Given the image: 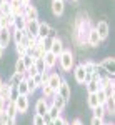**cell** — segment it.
I'll return each mask as SVG.
<instances>
[{
    "label": "cell",
    "instance_id": "cell-1",
    "mask_svg": "<svg viewBox=\"0 0 115 125\" xmlns=\"http://www.w3.org/2000/svg\"><path fill=\"white\" fill-rule=\"evenodd\" d=\"M90 29H92V23H90V20L84 19V17H78L75 22V40L78 42V43H87V37H88V32H90Z\"/></svg>",
    "mask_w": 115,
    "mask_h": 125
},
{
    "label": "cell",
    "instance_id": "cell-2",
    "mask_svg": "<svg viewBox=\"0 0 115 125\" xmlns=\"http://www.w3.org/2000/svg\"><path fill=\"white\" fill-rule=\"evenodd\" d=\"M57 63H58V67L62 68V72H70L72 68L75 67V57H73L72 50H67L65 48L57 57Z\"/></svg>",
    "mask_w": 115,
    "mask_h": 125
},
{
    "label": "cell",
    "instance_id": "cell-3",
    "mask_svg": "<svg viewBox=\"0 0 115 125\" xmlns=\"http://www.w3.org/2000/svg\"><path fill=\"white\" fill-rule=\"evenodd\" d=\"M15 108H17V114H25L30 107V102H29V95H19L15 98Z\"/></svg>",
    "mask_w": 115,
    "mask_h": 125
},
{
    "label": "cell",
    "instance_id": "cell-4",
    "mask_svg": "<svg viewBox=\"0 0 115 125\" xmlns=\"http://www.w3.org/2000/svg\"><path fill=\"white\" fill-rule=\"evenodd\" d=\"M94 29L97 30V33H98V37H100V40L104 42V40L108 39V33H110V29H108V23H107L105 20H100L98 23H97Z\"/></svg>",
    "mask_w": 115,
    "mask_h": 125
},
{
    "label": "cell",
    "instance_id": "cell-5",
    "mask_svg": "<svg viewBox=\"0 0 115 125\" xmlns=\"http://www.w3.org/2000/svg\"><path fill=\"white\" fill-rule=\"evenodd\" d=\"M48 105H50V104H48L47 98H45V97H40L37 102H35V115L43 117L48 112Z\"/></svg>",
    "mask_w": 115,
    "mask_h": 125
},
{
    "label": "cell",
    "instance_id": "cell-6",
    "mask_svg": "<svg viewBox=\"0 0 115 125\" xmlns=\"http://www.w3.org/2000/svg\"><path fill=\"white\" fill-rule=\"evenodd\" d=\"M72 70H73V78H75L77 83L85 85V68H84V65L78 63V65H75Z\"/></svg>",
    "mask_w": 115,
    "mask_h": 125
},
{
    "label": "cell",
    "instance_id": "cell-7",
    "mask_svg": "<svg viewBox=\"0 0 115 125\" xmlns=\"http://www.w3.org/2000/svg\"><path fill=\"white\" fill-rule=\"evenodd\" d=\"M57 95H60L65 102H68L70 100V95H72V90H70V85H68L65 80H62V83H60V87H58L57 90Z\"/></svg>",
    "mask_w": 115,
    "mask_h": 125
},
{
    "label": "cell",
    "instance_id": "cell-8",
    "mask_svg": "<svg viewBox=\"0 0 115 125\" xmlns=\"http://www.w3.org/2000/svg\"><path fill=\"white\" fill-rule=\"evenodd\" d=\"M62 80L63 78L60 77L58 73H48V80H47V83H48V87L57 94V90H58V87H60V83H62Z\"/></svg>",
    "mask_w": 115,
    "mask_h": 125
},
{
    "label": "cell",
    "instance_id": "cell-9",
    "mask_svg": "<svg viewBox=\"0 0 115 125\" xmlns=\"http://www.w3.org/2000/svg\"><path fill=\"white\" fill-rule=\"evenodd\" d=\"M102 43V40H100V37H98V33H97V30L92 27L90 29V32H88V37H87V45H90V47H98Z\"/></svg>",
    "mask_w": 115,
    "mask_h": 125
},
{
    "label": "cell",
    "instance_id": "cell-10",
    "mask_svg": "<svg viewBox=\"0 0 115 125\" xmlns=\"http://www.w3.org/2000/svg\"><path fill=\"white\" fill-rule=\"evenodd\" d=\"M25 35H29V37H37V32H38V20H30L25 23Z\"/></svg>",
    "mask_w": 115,
    "mask_h": 125
},
{
    "label": "cell",
    "instance_id": "cell-11",
    "mask_svg": "<svg viewBox=\"0 0 115 125\" xmlns=\"http://www.w3.org/2000/svg\"><path fill=\"white\" fill-rule=\"evenodd\" d=\"M10 42H12V30L10 29H0V47L7 48Z\"/></svg>",
    "mask_w": 115,
    "mask_h": 125
},
{
    "label": "cell",
    "instance_id": "cell-12",
    "mask_svg": "<svg viewBox=\"0 0 115 125\" xmlns=\"http://www.w3.org/2000/svg\"><path fill=\"white\" fill-rule=\"evenodd\" d=\"M63 50H65V47H63V42H62V39H53L52 40V45H50V50H48V52H52V53H53V55H60V53H62V52H63Z\"/></svg>",
    "mask_w": 115,
    "mask_h": 125
},
{
    "label": "cell",
    "instance_id": "cell-13",
    "mask_svg": "<svg viewBox=\"0 0 115 125\" xmlns=\"http://www.w3.org/2000/svg\"><path fill=\"white\" fill-rule=\"evenodd\" d=\"M42 58H43V62H45V68H47V70H52V68L57 65V55H53L52 52H45Z\"/></svg>",
    "mask_w": 115,
    "mask_h": 125
},
{
    "label": "cell",
    "instance_id": "cell-14",
    "mask_svg": "<svg viewBox=\"0 0 115 125\" xmlns=\"http://www.w3.org/2000/svg\"><path fill=\"white\" fill-rule=\"evenodd\" d=\"M23 17H25L27 22H30V20H38V10L33 5H29V7L23 9Z\"/></svg>",
    "mask_w": 115,
    "mask_h": 125
},
{
    "label": "cell",
    "instance_id": "cell-15",
    "mask_svg": "<svg viewBox=\"0 0 115 125\" xmlns=\"http://www.w3.org/2000/svg\"><path fill=\"white\" fill-rule=\"evenodd\" d=\"M63 10H65L63 0H53V2H52V13H53L55 17H60V15L63 13Z\"/></svg>",
    "mask_w": 115,
    "mask_h": 125
},
{
    "label": "cell",
    "instance_id": "cell-16",
    "mask_svg": "<svg viewBox=\"0 0 115 125\" xmlns=\"http://www.w3.org/2000/svg\"><path fill=\"white\" fill-rule=\"evenodd\" d=\"M48 30H50V25L47 22H38V32H37V39L38 40H43L47 39L48 35Z\"/></svg>",
    "mask_w": 115,
    "mask_h": 125
},
{
    "label": "cell",
    "instance_id": "cell-17",
    "mask_svg": "<svg viewBox=\"0 0 115 125\" xmlns=\"http://www.w3.org/2000/svg\"><path fill=\"white\" fill-rule=\"evenodd\" d=\"M114 98H115V95L107 97L105 104H104V108H105V112H107V114H110V115H114V112H115V102H114Z\"/></svg>",
    "mask_w": 115,
    "mask_h": 125
},
{
    "label": "cell",
    "instance_id": "cell-18",
    "mask_svg": "<svg viewBox=\"0 0 115 125\" xmlns=\"http://www.w3.org/2000/svg\"><path fill=\"white\" fill-rule=\"evenodd\" d=\"M52 105H53V107H57L58 110L62 112V110L65 108V105H67V102H65V100H63V98H62L60 95H57V94H55V95L52 97Z\"/></svg>",
    "mask_w": 115,
    "mask_h": 125
},
{
    "label": "cell",
    "instance_id": "cell-19",
    "mask_svg": "<svg viewBox=\"0 0 115 125\" xmlns=\"http://www.w3.org/2000/svg\"><path fill=\"white\" fill-rule=\"evenodd\" d=\"M25 23H27L25 17L23 15H19V17H15V20H13V27L12 29L13 30H23L25 29Z\"/></svg>",
    "mask_w": 115,
    "mask_h": 125
},
{
    "label": "cell",
    "instance_id": "cell-20",
    "mask_svg": "<svg viewBox=\"0 0 115 125\" xmlns=\"http://www.w3.org/2000/svg\"><path fill=\"white\" fill-rule=\"evenodd\" d=\"M60 114H62V112L58 110L57 107H53L52 104L48 105V112H47V117L50 118V120H52V122H53V120H57L58 117H60Z\"/></svg>",
    "mask_w": 115,
    "mask_h": 125
},
{
    "label": "cell",
    "instance_id": "cell-21",
    "mask_svg": "<svg viewBox=\"0 0 115 125\" xmlns=\"http://www.w3.org/2000/svg\"><path fill=\"white\" fill-rule=\"evenodd\" d=\"M12 9H10V0H0V15H10Z\"/></svg>",
    "mask_w": 115,
    "mask_h": 125
},
{
    "label": "cell",
    "instance_id": "cell-22",
    "mask_svg": "<svg viewBox=\"0 0 115 125\" xmlns=\"http://www.w3.org/2000/svg\"><path fill=\"white\" fill-rule=\"evenodd\" d=\"M17 92H19V95H30L29 85H27V80H25V77L22 78V82L17 85Z\"/></svg>",
    "mask_w": 115,
    "mask_h": 125
},
{
    "label": "cell",
    "instance_id": "cell-23",
    "mask_svg": "<svg viewBox=\"0 0 115 125\" xmlns=\"http://www.w3.org/2000/svg\"><path fill=\"white\" fill-rule=\"evenodd\" d=\"M33 67L37 68L38 73H45V72H48L47 68H45V62H43V58H33Z\"/></svg>",
    "mask_w": 115,
    "mask_h": 125
},
{
    "label": "cell",
    "instance_id": "cell-24",
    "mask_svg": "<svg viewBox=\"0 0 115 125\" xmlns=\"http://www.w3.org/2000/svg\"><path fill=\"white\" fill-rule=\"evenodd\" d=\"M3 112H7L9 117H17V108H15V104L13 102H5V108Z\"/></svg>",
    "mask_w": 115,
    "mask_h": 125
},
{
    "label": "cell",
    "instance_id": "cell-25",
    "mask_svg": "<svg viewBox=\"0 0 115 125\" xmlns=\"http://www.w3.org/2000/svg\"><path fill=\"white\" fill-rule=\"evenodd\" d=\"M40 88H42V94H43L42 97H45L47 100H48V98H52V97L55 95V92H53V90H52V88L48 87L47 82H45V83H42V87H40Z\"/></svg>",
    "mask_w": 115,
    "mask_h": 125
},
{
    "label": "cell",
    "instance_id": "cell-26",
    "mask_svg": "<svg viewBox=\"0 0 115 125\" xmlns=\"http://www.w3.org/2000/svg\"><path fill=\"white\" fill-rule=\"evenodd\" d=\"M23 77H25V75H20V73H15V72H13V73H12V77H10V80L7 82V83H9L10 87H17L20 82H22V78H23Z\"/></svg>",
    "mask_w": 115,
    "mask_h": 125
},
{
    "label": "cell",
    "instance_id": "cell-27",
    "mask_svg": "<svg viewBox=\"0 0 115 125\" xmlns=\"http://www.w3.org/2000/svg\"><path fill=\"white\" fill-rule=\"evenodd\" d=\"M23 37H25V32L23 30H13L12 32V40L15 42V45H19L20 42L23 40Z\"/></svg>",
    "mask_w": 115,
    "mask_h": 125
},
{
    "label": "cell",
    "instance_id": "cell-28",
    "mask_svg": "<svg viewBox=\"0 0 115 125\" xmlns=\"http://www.w3.org/2000/svg\"><path fill=\"white\" fill-rule=\"evenodd\" d=\"M98 85H100V82H97V80H90V82H87L85 83V88L88 94H95L97 90H98Z\"/></svg>",
    "mask_w": 115,
    "mask_h": 125
},
{
    "label": "cell",
    "instance_id": "cell-29",
    "mask_svg": "<svg viewBox=\"0 0 115 125\" xmlns=\"http://www.w3.org/2000/svg\"><path fill=\"white\" fill-rule=\"evenodd\" d=\"M25 72H27V68H25V63H23V60L19 57V60L15 62V73H20V75H25Z\"/></svg>",
    "mask_w": 115,
    "mask_h": 125
},
{
    "label": "cell",
    "instance_id": "cell-30",
    "mask_svg": "<svg viewBox=\"0 0 115 125\" xmlns=\"http://www.w3.org/2000/svg\"><path fill=\"white\" fill-rule=\"evenodd\" d=\"M107 115V112H105V108H104V105H97L95 108H94V117H97V118H105Z\"/></svg>",
    "mask_w": 115,
    "mask_h": 125
},
{
    "label": "cell",
    "instance_id": "cell-31",
    "mask_svg": "<svg viewBox=\"0 0 115 125\" xmlns=\"http://www.w3.org/2000/svg\"><path fill=\"white\" fill-rule=\"evenodd\" d=\"M10 88H12V87H10L9 83H3V85H2V88H0V97H2V98H3L5 102L9 100V95H10Z\"/></svg>",
    "mask_w": 115,
    "mask_h": 125
},
{
    "label": "cell",
    "instance_id": "cell-32",
    "mask_svg": "<svg viewBox=\"0 0 115 125\" xmlns=\"http://www.w3.org/2000/svg\"><path fill=\"white\" fill-rule=\"evenodd\" d=\"M87 105L90 107L92 110H94V108L98 105V100H97V95H95V94H88V98H87Z\"/></svg>",
    "mask_w": 115,
    "mask_h": 125
},
{
    "label": "cell",
    "instance_id": "cell-33",
    "mask_svg": "<svg viewBox=\"0 0 115 125\" xmlns=\"http://www.w3.org/2000/svg\"><path fill=\"white\" fill-rule=\"evenodd\" d=\"M15 50H17V53H19V57H25V55H29V50L23 47L22 43H19V45H15Z\"/></svg>",
    "mask_w": 115,
    "mask_h": 125
},
{
    "label": "cell",
    "instance_id": "cell-34",
    "mask_svg": "<svg viewBox=\"0 0 115 125\" xmlns=\"http://www.w3.org/2000/svg\"><path fill=\"white\" fill-rule=\"evenodd\" d=\"M0 29H10L9 15H0Z\"/></svg>",
    "mask_w": 115,
    "mask_h": 125
},
{
    "label": "cell",
    "instance_id": "cell-35",
    "mask_svg": "<svg viewBox=\"0 0 115 125\" xmlns=\"http://www.w3.org/2000/svg\"><path fill=\"white\" fill-rule=\"evenodd\" d=\"M19 97V92H17V87H12L10 88V95H9V100L7 102H15V98Z\"/></svg>",
    "mask_w": 115,
    "mask_h": 125
},
{
    "label": "cell",
    "instance_id": "cell-36",
    "mask_svg": "<svg viewBox=\"0 0 115 125\" xmlns=\"http://www.w3.org/2000/svg\"><path fill=\"white\" fill-rule=\"evenodd\" d=\"M22 60H23V63H25V68H29L33 65V57L32 55H25V57H22Z\"/></svg>",
    "mask_w": 115,
    "mask_h": 125
},
{
    "label": "cell",
    "instance_id": "cell-37",
    "mask_svg": "<svg viewBox=\"0 0 115 125\" xmlns=\"http://www.w3.org/2000/svg\"><path fill=\"white\" fill-rule=\"evenodd\" d=\"M33 82H35L37 88H40V87H42V83H43V77H42V73H37V75L33 77Z\"/></svg>",
    "mask_w": 115,
    "mask_h": 125
},
{
    "label": "cell",
    "instance_id": "cell-38",
    "mask_svg": "<svg viewBox=\"0 0 115 125\" xmlns=\"http://www.w3.org/2000/svg\"><path fill=\"white\" fill-rule=\"evenodd\" d=\"M33 125H45V120L42 115H33Z\"/></svg>",
    "mask_w": 115,
    "mask_h": 125
},
{
    "label": "cell",
    "instance_id": "cell-39",
    "mask_svg": "<svg viewBox=\"0 0 115 125\" xmlns=\"http://www.w3.org/2000/svg\"><path fill=\"white\" fill-rule=\"evenodd\" d=\"M90 125H105V122H104L102 118H97V117H92V120H90Z\"/></svg>",
    "mask_w": 115,
    "mask_h": 125
},
{
    "label": "cell",
    "instance_id": "cell-40",
    "mask_svg": "<svg viewBox=\"0 0 115 125\" xmlns=\"http://www.w3.org/2000/svg\"><path fill=\"white\" fill-rule=\"evenodd\" d=\"M47 37H48V39H52V40H53V39H57V37H58V35H57V30L50 27V30H48V35H47Z\"/></svg>",
    "mask_w": 115,
    "mask_h": 125
},
{
    "label": "cell",
    "instance_id": "cell-41",
    "mask_svg": "<svg viewBox=\"0 0 115 125\" xmlns=\"http://www.w3.org/2000/svg\"><path fill=\"white\" fill-rule=\"evenodd\" d=\"M7 118H9V115H7V112H0V125H5V122H7Z\"/></svg>",
    "mask_w": 115,
    "mask_h": 125
},
{
    "label": "cell",
    "instance_id": "cell-42",
    "mask_svg": "<svg viewBox=\"0 0 115 125\" xmlns=\"http://www.w3.org/2000/svg\"><path fill=\"white\" fill-rule=\"evenodd\" d=\"M65 122H67V120H65V118H63L62 115H60V117L57 118V120H53V122H52V125H63Z\"/></svg>",
    "mask_w": 115,
    "mask_h": 125
},
{
    "label": "cell",
    "instance_id": "cell-43",
    "mask_svg": "<svg viewBox=\"0 0 115 125\" xmlns=\"http://www.w3.org/2000/svg\"><path fill=\"white\" fill-rule=\"evenodd\" d=\"M5 125H17V118H15V117H9L7 122H5Z\"/></svg>",
    "mask_w": 115,
    "mask_h": 125
},
{
    "label": "cell",
    "instance_id": "cell-44",
    "mask_svg": "<svg viewBox=\"0 0 115 125\" xmlns=\"http://www.w3.org/2000/svg\"><path fill=\"white\" fill-rule=\"evenodd\" d=\"M3 108H5V100L0 97V112H3Z\"/></svg>",
    "mask_w": 115,
    "mask_h": 125
},
{
    "label": "cell",
    "instance_id": "cell-45",
    "mask_svg": "<svg viewBox=\"0 0 115 125\" xmlns=\"http://www.w3.org/2000/svg\"><path fill=\"white\" fill-rule=\"evenodd\" d=\"M72 125H84V124H82V120H80V118H75V120L72 122Z\"/></svg>",
    "mask_w": 115,
    "mask_h": 125
},
{
    "label": "cell",
    "instance_id": "cell-46",
    "mask_svg": "<svg viewBox=\"0 0 115 125\" xmlns=\"http://www.w3.org/2000/svg\"><path fill=\"white\" fill-rule=\"evenodd\" d=\"M3 52H5V48H3V47H0V58L3 57Z\"/></svg>",
    "mask_w": 115,
    "mask_h": 125
},
{
    "label": "cell",
    "instance_id": "cell-47",
    "mask_svg": "<svg viewBox=\"0 0 115 125\" xmlns=\"http://www.w3.org/2000/svg\"><path fill=\"white\" fill-rule=\"evenodd\" d=\"M2 85H3V80H2V77H0V88H2Z\"/></svg>",
    "mask_w": 115,
    "mask_h": 125
},
{
    "label": "cell",
    "instance_id": "cell-48",
    "mask_svg": "<svg viewBox=\"0 0 115 125\" xmlns=\"http://www.w3.org/2000/svg\"><path fill=\"white\" fill-rule=\"evenodd\" d=\"M63 125H70V124H68V122H65V124H63Z\"/></svg>",
    "mask_w": 115,
    "mask_h": 125
},
{
    "label": "cell",
    "instance_id": "cell-49",
    "mask_svg": "<svg viewBox=\"0 0 115 125\" xmlns=\"http://www.w3.org/2000/svg\"><path fill=\"white\" fill-rule=\"evenodd\" d=\"M105 125H114V124H105Z\"/></svg>",
    "mask_w": 115,
    "mask_h": 125
}]
</instances>
